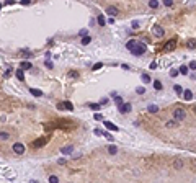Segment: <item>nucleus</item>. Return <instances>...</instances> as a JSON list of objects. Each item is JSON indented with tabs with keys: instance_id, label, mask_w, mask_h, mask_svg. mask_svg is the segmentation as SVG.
<instances>
[{
	"instance_id": "f257e3e1",
	"label": "nucleus",
	"mask_w": 196,
	"mask_h": 183,
	"mask_svg": "<svg viewBox=\"0 0 196 183\" xmlns=\"http://www.w3.org/2000/svg\"><path fill=\"white\" fill-rule=\"evenodd\" d=\"M173 118H175V121H183V119L186 118V111L178 106V108L173 110Z\"/></svg>"
},
{
	"instance_id": "f03ea898",
	"label": "nucleus",
	"mask_w": 196,
	"mask_h": 183,
	"mask_svg": "<svg viewBox=\"0 0 196 183\" xmlns=\"http://www.w3.org/2000/svg\"><path fill=\"white\" fill-rule=\"evenodd\" d=\"M146 49H147V47H146V44H144V43H137L131 53H132L134 56H142V54L146 53Z\"/></svg>"
},
{
	"instance_id": "7ed1b4c3",
	"label": "nucleus",
	"mask_w": 196,
	"mask_h": 183,
	"mask_svg": "<svg viewBox=\"0 0 196 183\" xmlns=\"http://www.w3.org/2000/svg\"><path fill=\"white\" fill-rule=\"evenodd\" d=\"M175 47H177V39H170V41H167V43H165L163 51H165V53H170V51L175 49Z\"/></svg>"
},
{
	"instance_id": "20e7f679",
	"label": "nucleus",
	"mask_w": 196,
	"mask_h": 183,
	"mask_svg": "<svg viewBox=\"0 0 196 183\" xmlns=\"http://www.w3.org/2000/svg\"><path fill=\"white\" fill-rule=\"evenodd\" d=\"M13 152L18 154V155H21L23 152H25V146H23V144H20V142L13 144Z\"/></svg>"
},
{
	"instance_id": "39448f33",
	"label": "nucleus",
	"mask_w": 196,
	"mask_h": 183,
	"mask_svg": "<svg viewBox=\"0 0 196 183\" xmlns=\"http://www.w3.org/2000/svg\"><path fill=\"white\" fill-rule=\"evenodd\" d=\"M152 33L155 34V36H159V38H163V28H162L160 25H154Z\"/></svg>"
},
{
	"instance_id": "423d86ee",
	"label": "nucleus",
	"mask_w": 196,
	"mask_h": 183,
	"mask_svg": "<svg viewBox=\"0 0 196 183\" xmlns=\"http://www.w3.org/2000/svg\"><path fill=\"white\" fill-rule=\"evenodd\" d=\"M46 142H47V139H44V137H39V139H36L34 142L31 144V146L34 147V149H38V147H43V146H46Z\"/></svg>"
},
{
	"instance_id": "0eeeda50",
	"label": "nucleus",
	"mask_w": 196,
	"mask_h": 183,
	"mask_svg": "<svg viewBox=\"0 0 196 183\" xmlns=\"http://www.w3.org/2000/svg\"><path fill=\"white\" fill-rule=\"evenodd\" d=\"M31 67H33L31 62H28V61H23L21 64H20V69H21V70H30Z\"/></svg>"
},
{
	"instance_id": "6e6552de",
	"label": "nucleus",
	"mask_w": 196,
	"mask_h": 183,
	"mask_svg": "<svg viewBox=\"0 0 196 183\" xmlns=\"http://www.w3.org/2000/svg\"><path fill=\"white\" fill-rule=\"evenodd\" d=\"M105 127H106V129H111V131H119L118 126H116V124H113L111 121H105Z\"/></svg>"
},
{
	"instance_id": "1a4fd4ad",
	"label": "nucleus",
	"mask_w": 196,
	"mask_h": 183,
	"mask_svg": "<svg viewBox=\"0 0 196 183\" xmlns=\"http://www.w3.org/2000/svg\"><path fill=\"white\" fill-rule=\"evenodd\" d=\"M119 110H121L123 113H129L131 110H132V106H131L129 103H126V105H119Z\"/></svg>"
},
{
	"instance_id": "9d476101",
	"label": "nucleus",
	"mask_w": 196,
	"mask_h": 183,
	"mask_svg": "<svg viewBox=\"0 0 196 183\" xmlns=\"http://www.w3.org/2000/svg\"><path fill=\"white\" fill-rule=\"evenodd\" d=\"M62 106H64V110H67V111H74V105H72L70 101H64Z\"/></svg>"
},
{
	"instance_id": "9b49d317",
	"label": "nucleus",
	"mask_w": 196,
	"mask_h": 183,
	"mask_svg": "<svg viewBox=\"0 0 196 183\" xmlns=\"http://www.w3.org/2000/svg\"><path fill=\"white\" fill-rule=\"evenodd\" d=\"M136 44H137V41H136V39H131V41H128V44H126V47H128L129 51H132Z\"/></svg>"
},
{
	"instance_id": "f8f14e48",
	"label": "nucleus",
	"mask_w": 196,
	"mask_h": 183,
	"mask_svg": "<svg viewBox=\"0 0 196 183\" xmlns=\"http://www.w3.org/2000/svg\"><path fill=\"white\" fill-rule=\"evenodd\" d=\"M106 12L109 13V16H115V15H118V8H116V7H109V8L106 10Z\"/></svg>"
},
{
	"instance_id": "ddd939ff",
	"label": "nucleus",
	"mask_w": 196,
	"mask_h": 183,
	"mask_svg": "<svg viewBox=\"0 0 196 183\" xmlns=\"http://www.w3.org/2000/svg\"><path fill=\"white\" fill-rule=\"evenodd\" d=\"M16 77H18V80H25V70H21V69H18L16 70Z\"/></svg>"
},
{
	"instance_id": "4468645a",
	"label": "nucleus",
	"mask_w": 196,
	"mask_h": 183,
	"mask_svg": "<svg viewBox=\"0 0 196 183\" xmlns=\"http://www.w3.org/2000/svg\"><path fill=\"white\" fill-rule=\"evenodd\" d=\"M61 152H62L64 155H67V154H72V146H65L61 149Z\"/></svg>"
},
{
	"instance_id": "2eb2a0df",
	"label": "nucleus",
	"mask_w": 196,
	"mask_h": 183,
	"mask_svg": "<svg viewBox=\"0 0 196 183\" xmlns=\"http://www.w3.org/2000/svg\"><path fill=\"white\" fill-rule=\"evenodd\" d=\"M30 92H31L34 96H43V92H41L39 88H31V90H30Z\"/></svg>"
},
{
	"instance_id": "dca6fc26",
	"label": "nucleus",
	"mask_w": 196,
	"mask_h": 183,
	"mask_svg": "<svg viewBox=\"0 0 196 183\" xmlns=\"http://www.w3.org/2000/svg\"><path fill=\"white\" fill-rule=\"evenodd\" d=\"M191 98H193V92H191V90H186V92H185V100H188V101H190Z\"/></svg>"
},
{
	"instance_id": "f3484780",
	"label": "nucleus",
	"mask_w": 196,
	"mask_h": 183,
	"mask_svg": "<svg viewBox=\"0 0 196 183\" xmlns=\"http://www.w3.org/2000/svg\"><path fill=\"white\" fill-rule=\"evenodd\" d=\"M154 88H155V90H162V82L155 80V82H154Z\"/></svg>"
},
{
	"instance_id": "a211bd4d",
	"label": "nucleus",
	"mask_w": 196,
	"mask_h": 183,
	"mask_svg": "<svg viewBox=\"0 0 196 183\" xmlns=\"http://www.w3.org/2000/svg\"><path fill=\"white\" fill-rule=\"evenodd\" d=\"M173 167H175V168H181V167H183V162H181L180 159H178V160H175V162H173Z\"/></svg>"
},
{
	"instance_id": "6ab92c4d",
	"label": "nucleus",
	"mask_w": 196,
	"mask_h": 183,
	"mask_svg": "<svg viewBox=\"0 0 196 183\" xmlns=\"http://www.w3.org/2000/svg\"><path fill=\"white\" fill-rule=\"evenodd\" d=\"M141 79H142L144 84H149V82H150V77H149L147 74H142V75H141Z\"/></svg>"
},
{
	"instance_id": "aec40b11",
	"label": "nucleus",
	"mask_w": 196,
	"mask_h": 183,
	"mask_svg": "<svg viewBox=\"0 0 196 183\" xmlns=\"http://www.w3.org/2000/svg\"><path fill=\"white\" fill-rule=\"evenodd\" d=\"M108 152H109V154H113V155H115L116 152H118V147H116V146H109V147H108Z\"/></svg>"
},
{
	"instance_id": "412c9836",
	"label": "nucleus",
	"mask_w": 196,
	"mask_h": 183,
	"mask_svg": "<svg viewBox=\"0 0 196 183\" xmlns=\"http://www.w3.org/2000/svg\"><path fill=\"white\" fill-rule=\"evenodd\" d=\"M98 23H100V26H105L106 20H105V16H103V15H100V16H98Z\"/></svg>"
},
{
	"instance_id": "4be33fe9",
	"label": "nucleus",
	"mask_w": 196,
	"mask_h": 183,
	"mask_svg": "<svg viewBox=\"0 0 196 183\" xmlns=\"http://www.w3.org/2000/svg\"><path fill=\"white\" fill-rule=\"evenodd\" d=\"M178 72H180V74H183V75H186V74H188V67H186V65H181Z\"/></svg>"
},
{
	"instance_id": "5701e85b",
	"label": "nucleus",
	"mask_w": 196,
	"mask_h": 183,
	"mask_svg": "<svg viewBox=\"0 0 196 183\" xmlns=\"http://www.w3.org/2000/svg\"><path fill=\"white\" fill-rule=\"evenodd\" d=\"M69 77L77 79V77H78V72H77V70H70V72H69Z\"/></svg>"
},
{
	"instance_id": "b1692460",
	"label": "nucleus",
	"mask_w": 196,
	"mask_h": 183,
	"mask_svg": "<svg viewBox=\"0 0 196 183\" xmlns=\"http://www.w3.org/2000/svg\"><path fill=\"white\" fill-rule=\"evenodd\" d=\"M149 5L152 7V8H157V7H159V2H157V0H150V2H149Z\"/></svg>"
},
{
	"instance_id": "393cba45",
	"label": "nucleus",
	"mask_w": 196,
	"mask_h": 183,
	"mask_svg": "<svg viewBox=\"0 0 196 183\" xmlns=\"http://www.w3.org/2000/svg\"><path fill=\"white\" fill-rule=\"evenodd\" d=\"M149 111H150V113H157V111H159V108H157L155 105H150V106H149Z\"/></svg>"
},
{
	"instance_id": "a878e982",
	"label": "nucleus",
	"mask_w": 196,
	"mask_h": 183,
	"mask_svg": "<svg viewBox=\"0 0 196 183\" xmlns=\"http://www.w3.org/2000/svg\"><path fill=\"white\" fill-rule=\"evenodd\" d=\"M100 106H101L100 103H98V105H97V103H90V108H92V110H95V111H97V110H100Z\"/></svg>"
},
{
	"instance_id": "bb28decb",
	"label": "nucleus",
	"mask_w": 196,
	"mask_h": 183,
	"mask_svg": "<svg viewBox=\"0 0 196 183\" xmlns=\"http://www.w3.org/2000/svg\"><path fill=\"white\" fill-rule=\"evenodd\" d=\"M49 181H51V183H57V181H59V178H57L56 175H51V177H49Z\"/></svg>"
},
{
	"instance_id": "cd10ccee",
	"label": "nucleus",
	"mask_w": 196,
	"mask_h": 183,
	"mask_svg": "<svg viewBox=\"0 0 196 183\" xmlns=\"http://www.w3.org/2000/svg\"><path fill=\"white\" fill-rule=\"evenodd\" d=\"M178 74H180V72H178L177 69H172V70H170V75H172V77H178Z\"/></svg>"
},
{
	"instance_id": "c85d7f7f",
	"label": "nucleus",
	"mask_w": 196,
	"mask_h": 183,
	"mask_svg": "<svg viewBox=\"0 0 196 183\" xmlns=\"http://www.w3.org/2000/svg\"><path fill=\"white\" fill-rule=\"evenodd\" d=\"M115 103H116V105L119 106V105H123V100L119 98V96H116V95H115Z\"/></svg>"
},
{
	"instance_id": "c756f323",
	"label": "nucleus",
	"mask_w": 196,
	"mask_h": 183,
	"mask_svg": "<svg viewBox=\"0 0 196 183\" xmlns=\"http://www.w3.org/2000/svg\"><path fill=\"white\" fill-rule=\"evenodd\" d=\"M8 133H0V139H3V141H5V139H8Z\"/></svg>"
},
{
	"instance_id": "7c9ffc66",
	"label": "nucleus",
	"mask_w": 196,
	"mask_h": 183,
	"mask_svg": "<svg viewBox=\"0 0 196 183\" xmlns=\"http://www.w3.org/2000/svg\"><path fill=\"white\" fill-rule=\"evenodd\" d=\"M163 5L165 7H172L173 5V0H163Z\"/></svg>"
},
{
	"instance_id": "2f4dec72",
	"label": "nucleus",
	"mask_w": 196,
	"mask_h": 183,
	"mask_svg": "<svg viewBox=\"0 0 196 183\" xmlns=\"http://www.w3.org/2000/svg\"><path fill=\"white\" fill-rule=\"evenodd\" d=\"M90 38H88V36H85V38H82V44H88V43H90Z\"/></svg>"
},
{
	"instance_id": "473e14b6",
	"label": "nucleus",
	"mask_w": 196,
	"mask_h": 183,
	"mask_svg": "<svg viewBox=\"0 0 196 183\" xmlns=\"http://www.w3.org/2000/svg\"><path fill=\"white\" fill-rule=\"evenodd\" d=\"M173 90L177 92V93H181V92H183V88H181L180 85H175V87H173Z\"/></svg>"
},
{
	"instance_id": "72a5a7b5",
	"label": "nucleus",
	"mask_w": 196,
	"mask_h": 183,
	"mask_svg": "<svg viewBox=\"0 0 196 183\" xmlns=\"http://www.w3.org/2000/svg\"><path fill=\"white\" fill-rule=\"evenodd\" d=\"M93 118L97 119V121H101V119H103V116L100 115V113H95V115H93Z\"/></svg>"
},
{
	"instance_id": "f704fd0d",
	"label": "nucleus",
	"mask_w": 196,
	"mask_h": 183,
	"mask_svg": "<svg viewBox=\"0 0 196 183\" xmlns=\"http://www.w3.org/2000/svg\"><path fill=\"white\" fill-rule=\"evenodd\" d=\"M136 92L139 93V95H142V93L146 92V88H144V87H137V88H136Z\"/></svg>"
},
{
	"instance_id": "c9c22d12",
	"label": "nucleus",
	"mask_w": 196,
	"mask_h": 183,
	"mask_svg": "<svg viewBox=\"0 0 196 183\" xmlns=\"http://www.w3.org/2000/svg\"><path fill=\"white\" fill-rule=\"evenodd\" d=\"M103 136H105L108 141H111V142H113V137H111V134H109V133H103Z\"/></svg>"
},
{
	"instance_id": "e433bc0d",
	"label": "nucleus",
	"mask_w": 196,
	"mask_h": 183,
	"mask_svg": "<svg viewBox=\"0 0 196 183\" xmlns=\"http://www.w3.org/2000/svg\"><path fill=\"white\" fill-rule=\"evenodd\" d=\"M175 124H177V121H168L167 123V127H173Z\"/></svg>"
},
{
	"instance_id": "4c0bfd02",
	"label": "nucleus",
	"mask_w": 196,
	"mask_h": 183,
	"mask_svg": "<svg viewBox=\"0 0 196 183\" xmlns=\"http://www.w3.org/2000/svg\"><path fill=\"white\" fill-rule=\"evenodd\" d=\"M101 65H103V64H101V62H98V64H95V65H93V70H98V69H100V67H101Z\"/></svg>"
},
{
	"instance_id": "58836bf2",
	"label": "nucleus",
	"mask_w": 196,
	"mask_h": 183,
	"mask_svg": "<svg viewBox=\"0 0 196 183\" xmlns=\"http://www.w3.org/2000/svg\"><path fill=\"white\" fill-rule=\"evenodd\" d=\"M95 134H97V136H103V131L101 129H95Z\"/></svg>"
},
{
	"instance_id": "ea45409f",
	"label": "nucleus",
	"mask_w": 196,
	"mask_h": 183,
	"mask_svg": "<svg viewBox=\"0 0 196 183\" xmlns=\"http://www.w3.org/2000/svg\"><path fill=\"white\" fill-rule=\"evenodd\" d=\"M190 67H191V69H193V70H194V69H196V62H194V61H191V62H190Z\"/></svg>"
},
{
	"instance_id": "a19ab883",
	"label": "nucleus",
	"mask_w": 196,
	"mask_h": 183,
	"mask_svg": "<svg viewBox=\"0 0 196 183\" xmlns=\"http://www.w3.org/2000/svg\"><path fill=\"white\" fill-rule=\"evenodd\" d=\"M132 28L137 30V28H139V23H137V21H132Z\"/></svg>"
},
{
	"instance_id": "79ce46f5",
	"label": "nucleus",
	"mask_w": 196,
	"mask_h": 183,
	"mask_svg": "<svg viewBox=\"0 0 196 183\" xmlns=\"http://www.w3.org/2000/svg\"><path fill=\"white\" fill-rule=\"evenodd\" d=\"M21 3H23V5H30V3H31V0H21Z\"/></svg>"
},
{
	"instance_id": "37998d69",
	"label": "nucleus",
	"mask_w": 196,
	"mask_h": 183,
	"mask_svg": "<svg viewBox=\"0 0 196 183\" xmlns=\"http://www.w3.org/2000/svg\"><path fill=\"white\" fill-rule=\"evenodd\" d=\"M108 23H109V25H113V23H115V18H113V16H109V18H108Z\"/></svg>"
},
{
	"instance_id": "c03bdc74",
	"label": "nucleus",
	"mask_w": 196,
	"mask_h": 183,
	"mask_svg": "<svg viewBox=\"0 0 196 183\" xmlns=\"http://www.w3.org/2000/svg\"><path fill=\"white\" fill-rule=\"evenodd\" d=\"M23 56H25V57H30V56H31V53H28V51L25 49V53H23Z\"/></svg>"
},
{
	"instance_id": "a18cd8bd",
	"label": "nucleus",
	"mask_w": 196,
	"mask_h": 183,
	"mask_svg": "<svg viewBox=\"0 0 196 183\" xmlns=\"http://www.w3.org/2000/svg\"><path fill=\"white\" fill-rule=\"evenodd\" d=\"M46 65H47L49 69H52V62H51V61H47V62H46Z\"/></svg>"
},
{
	"instance_id": "49530a36",
	"label": "nucleus",
	"mask_w": 196,
	"mask_h": 183,
	"mask_svg": "<svg viewBox=\"0 0 196 183\" xmlns=\"http://www.w3.org/2000/svg\"><path fill=\"white\" fill-rule=\"evenodd\" d=\"M0 8H2V5H0Z\"/></svg>"
}]
</instances>
